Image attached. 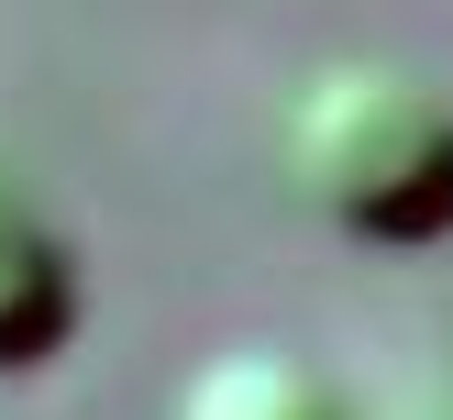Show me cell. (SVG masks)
<instances>
[{
  "mask_svg": "<svg viewBox=\"0 0 453 420\" xmlns=\"http://www.w3.org/2000/svg\"><path fill=\"white\" fill-rule=\"evenodd\" d=\"M277 166L354 243L453 233V100L398 56H321L277 111Z\"/></svg>",
  "mask_w": 453,
  "mask_h": 420,
  "instance_id": "cell-1",
  "label": "cell"
},
{
  "mask_svg": "<svg viewBox=\"0 0 453 420\" xmlns=\"http://www.w3.org/2000/svg\"><path fill=\"white\" fill-rule=\"evenodd\" d=\"M78 332V255H66L56 210L0 166V376L44 365Z\"/></svg>",
  "mask_w": 453,
  "mask_h": 420,
  "instance_id": "cell-2",
  "label": "cell"
},
{
  "mask_svg": "<svg viewBox=\"0 0 453 420\" xmlns=\"http://www.w3.org/2000/svg\"><path fill=\"white\" fill-rule=\"evenodd\" d=\"M166 420H354V398L288 343H221L177 376Z\"/></svg>",
  "mask_w": 453,
  "mask_h": 420,
  "instance_id": "cell-3",
  "label": "cell"
}]
</instances>
